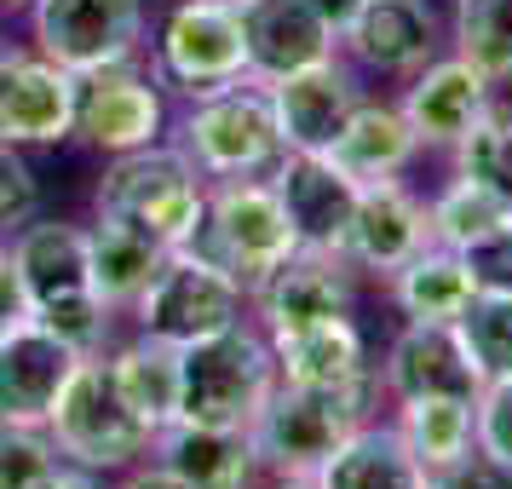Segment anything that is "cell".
Returning <instances> with one entry per match:
<instances>
[{
	"instance_id": "d590c367",
	"label": "cell",
	"mask_w": 512,
	"mask_h": 489,
	"mask_svg": "<svg viewBox=\"0 0 512 489\" xmlns=\"http://www.w3.org/2000/svg\"><path fill=\"white\" fill-rule=\"evenodd\" d=\"M461 259L478 282V294H512V225L478 236L472 248H461Z\"/></svg>"
},
{
	"instance_id": "d4e9b609",
	"label": "cell",
	"mask_w": 512,
	"mask_h": 489,
	"mask_svg": "<svg viewBox=\"0 0 512 489\" xmlns=\"http://www.w3.org/2000/svg\"><path fill=\"white\" fill-rule=\"evenodd\" d=\"M323 156L340 173H351L357 185H380V179H397L403 167L415 162L420 144H415V133H409V121H403L397 104H380V98L363 93V104L346 116L340 139L328 144Z\"/></svg>"
},
{
	"instance_id": "f35d334b",
	"label": "cell",
	"mask_w": 512,
	"mask_h": 489,
	"mask_svg": "<svg viewBox=\"0 0 512 489\" xmlns=\"http://www.w3.org/2000/svg\"><path fill=\"white\" fill-rule=\"evenodd\" d=\"M110 489H190V484L179 478V472H167L162 461H150V455H144L139 466L116 472V478H110Z\"/></svg>"
},
{
	"instance_id": "1f68e13d",
	"label": "cell",
	"mask_w": 512,
	"mask_h": 489,
	"mask_svg": "<svg viewBox=\"0 0 512 489\" xmlns=\"http://www.w3.org/2000/svg\"><path fill=\"white\" fill-rule=\"evenodd\" d=\"M455 52L495 87L512 81V0H455Z\"/></svg>"
},
{
	"instance_id": "ba28073f",
	"label": "cell",
	"mask_w": 512,
	"mask_h": 489,
	"mask_svg": "<svg viewBox=\"0 0 512 489\" xmlns=\"http://www.w3.org/2000/svg\"><path fill=\"white\" fill-rule=\"evenodd\" d=\"M29 47L70 75L133 64L150 52V0H35Z\"/></svg>"
},
{
	"instance_id": "603a6c76",
	"label": "cell",
	"mask_w": 512,
	"mask_h": 489,
	"mask_svg": "<svg viewBox=\"0 0 512 489\" xmlns=\"http://www.w3.org/2000/svg\"><path fill=\"white\" fill-rule=\"evenodd\" d=\"M271 357H277L282 386L340 392V386H369V380H380L374 363H369V340H363L357 317H334V323L271 334Z\"/></svg>"
},
{
	"instance_id": "9a60e30c",
	"label": "cell",
	"mask_w": 512,
	"mask_h": 489,
	"mask_svg": "<svg viewBox=\"0 0 512 489\" xmlns=\"http://www.w3.org/2000/svg\"><path fill=\"white\" fill-rule=\"evenodd\" d=\"M271 185H277L282 208H288V225H294V242L300 248L346 259L351 213H357V196H363V185L351 173H340L328 156H294L288 150L271 167Z\"/></svg>"
},
{
	"instance_id": "4316f807",
	"label": "cell",
	"mask_w": 512,
	"mask_h": 489,
	"mask_svg": "<svg viewBox=\"0 0 512 489\" xmlns=\"http://www.w3.org/2000/svg\"><path fill=\"white\" fill-rule=\"evenodd\" d=\"M162 265H167L162 242L127 231V225H110V219H93L87 225V277H93V294L104 311L127 317L139 305V294L156 282Z\"/></svg>"
},
{
	"instance_id": "3957f363",
	"label": "cell",
	"mask_w": 512,
	"mask_h": 489,
	"mask_svg": "<svg viewBox=\"0 0 512 489\" xmlns=\"http://www.w3.org/2000/svg\"><path fill=\"white\" fill-rule=\"evenodd\" d=\"M271 386H277V357H271V334L254 317L179 346V420L190 426L248 432Z\"/></svg>"
},
{
	"instance_id": "60d3db41",
	"label": "cell",
	"mask_w": 512,
	"mask_h": 489,
	"mask_svg": "<svg viewBox=\"0 0 512 489\" xmlns=\"http://www.w3.org/2000/svg\"><path fill=\"white\" fill-rule=\"evenodd\" d=\"M311 12H317V18H323V24L334 29V35H340V29H346L351 18L363 12V0H311Z\"/></svg>"
},
{
	"instance_id": "6da1fadb",
	"label": "cell",
	"mask_w": 512,
	"mask_h": 489,
	"mask_svg": "<svg viewBox=\"0 0 512 489\" xmlns=\"http://www.w3.org/2000/svg\"><path fill=\"white\" fill-rule=\"evenodd\" d=\"M208 208V179L185 162L179 144H150V150H127L110 156L93 190V219L127 225V231L162 242L167 254H179Z\"/></svg>"
},
{
	"instance_id": "9c48e42d",
	"label": "cell",
	"mask_w": 512,
	"mask_h": 489,
	"mask_svg": "<svg viewBox=\"0 0 512 489\" xmlns=\"http://www.w3.org/2000/svg\"><path fill=\"white\" fill-rule=\"evenodd\" d=\"M167 133H173V104H167V81L150 70V58L81 75V87H75V139L98 150L104 162L127 156V150H150Z\"/></svg>"
},
{
	"instance_id": "b9f144b4",
	"label": "cell",
	"mask_w": 512,
	"mask_h": 489,
	"mask_svg": "<svg viewBox=\"0 0 512 489\" xmlns=\"http://www.w3.org/2000/svg\"><path fill=\"white\" fill-rule=\"evenodd\" d=\"M259 489H323V484H317V472H288V478H265Z\"/></svg>"
},
{
	"instance_id": "d6a6232c",
	"label": "cell",
	"mask_w": 512,
	"mask_h": 489,
	"mask_svg": "<svg viewBox=\"0 0 512 489\" xmlns=\"http://www.w3.org/2000/svg\"><path fill=\"white\" fill-rule=\"evenodd\" d=\"M449 156H455V173H466V179H478V185H489V190H501L512 202V110L489 104L484 121H478Z\"/></svg>"
},
{
	"instance_id": "5b68a950",
	"label": "cell",
	"mask_w": 512,
	"mask_h": 489,
	"mask_svg": "<svg viewBox=\"0 0 512 489\" xmlns=\"http://www.w3.org/2000/svg\"><path fill=\"white\" fill-rule=\"evenodd\" d=\"M374 397L380 380L369 386H340V392H317V386H271V397L259 403L254 426V455L265 466V478H288V472H317V466L340 449V443L374 420Z\"/></svg>"
},
{
	"instance_id": "52a82bcc",
	"label": "cell",
	"mask_w": 512,
	"mask_h": 489,
	"mask_svg": "<svg viewBox=\"0 0 512 489\" xmlns=\"http://www.w3.org/2000/svg\"><path fill=\"white\" fill-rule=\"evenodd\" d=\"M150 70L179 98L248 81V41H242L236 0H173L150 41Z\"/></svg>"
},
{
	"instance_id": "e0dca14e",
	"label": "cell",
	"mask_w": 512,
	"mask_h": 489,
	"mask_svg": "<svg viewBox=\"0 0 512 489\" xmlns=\"http://www.w3.org/2000/svg\"><path fill=\"white\" fill-rule=\"evenodd\" d=\"M75 363H81V351L64 346L35 317L0 328V420L6 426H47Z\"/></svg>"
},
{
	"instance_id": "e575fe53",
	"label": "cell",
	"mask_w": 512,
	"mask_h": 489,
	"mask_svg": "<svg viewBox=\"0 0 512 489\" xmlns=\"http://www.w3.org/2000/svg\"><path fill=\"white\" fill-rule=\"evenodd\" d=\"M472 443H478V455H489L495 466L512 472V374L478 386V397H472Z\"/></svg>"
},
{
	"instance_id": "8992f818",
	"label": "cell",
	"mask_w": 512,
	"mask_h": 489,
	"mask_svg": "<svg viewBox=\"0 0 512 489\" xmlns=\"http://www.w3.org/2000/svg\"><path fill=\"white\" fill-rule=\"evenodd\" d=\"M47 438L58 449V461H75L87 472L116 478V472H127V466H139L150 455L156 432L121 403L116 380L104 369V351H93L64 380V392H58V403L47 415Z\"/></svg>"
},
{
	"instance_id": "d6986e66",
	"label": "cell",
	"mask_w": 512,
	"mask_h": 489,
	"mask_svg": "<svg viewBox=\"0 0 512 489\" xmlns=\"http://www.w3.org/2000/svg\"><path fill=\"white\" fill-rule=\"evenodd\" d=\"M432 242V219H426V202L403 179H380V185H363L357 196V213H351V236H346V259L351 271H369V277H392L409 259Z\"/></svg>"
},
{
	"instance_id": "30bf717a",
	"label": "cell",
	"mask_w": 512,
	"mask_h": 489,
	"mask_svg": "<svg viewBox=\"0 0 512 489\" xmlns=\"http://www.w3.org/2000/svg\"><path fill=\"white\" fill-rule=\"evenodd\" d=\"M127 317H133V328L156 334L167 346H190V340H208V334L242 323L254 311H248L242 282L179 248V254H167V265L156 271V282L139 294V305Z\"/></svg>"
},
{
	"instance_id": "f546056e",
	"label": "cell",
	"mask_w": 512,
	"mask_h": 489,
	"mask_svg": "<svg viewBox=\"0 0 512 489\" xmlns=\"http://www.w3.org/2000/svg\"><path fill=\"white\" fill-rule=\"evenodd\" d=\"M426 219H432V242H443V248L461 254V248H472L478 236L512 225V202L501 196V190H489V185H478V179L455 173V179L426 202Z\"/></svg>"
},
{
	"instance_id": "5bb4252c",
	"label": "cell",
	"mask_w": 512,
	"mask_h": 489,
	"mask_svg": "<svg viewBox=\"0 0 512 489\" xmlns=\"http://www.w3.org/2000/svg\"><path fill=\"white\" fill-rule=\"evenodd\" d=\"M351 259L340 254H311L300 248L294 259H282L271 277L248 294V311L265 334H288V328L334 323L351 317Z\"/></svg>"
},
{
	"instance_id": "7c38bea8",
	"label": "cell",
	"mask_w": 512,
	"mask_h": 489,
	"mask_svg": "<svg viewBox=\"0 0 512 489\" xmlns=\"http://www.w3.org/2000/svg\"><path fill=\"white\" fill-rule=\"evenodd\" d=\"M265 93H271V110H277L282 150H294V156H323L328 144L340 139L346 116L363 104V75L334 52L323 64H311V70L265 81Z\"/></svg>"
},
{
	"instance_id": "4fadbf2b",
	"label": "cell",
	"mask_w": 512,
	"mask_h": 489,
	"mask_svg": "<svg viewBox=\"0 0 512 489\" xmlns=\"http://www.w3.org/2000/svg\"><path fill=\"white\" fill-rule=\"evenodd\" d=\"M489 104H495V81L484 70H472L461 52H443L432 64H420L397 98L420 150H455L484 121Z\"/></svg>"
},
{
	"instance_id": "8d00e7d4",
	"label": "cell",
	"mask_w": 512,
	"mask_h": 489,
	"mask_svg": "<svg viewBox=\"0 0 512 489\" xmlns=\"http://www.w3.org/2000/svg\"><path fill=\"white\" fill-rule=\"evenodd\" d=\"M426 489H512V472L495 466L489 455H478V449H466L461 461L438 466V472L426 478Z\"/></svg>"
},
{
	"instance_id": "7bdbcfd3",
	"label": "cell",
	"mask_w": 512,
	"mask_h": 489,
	"mask_svg": "<svg viewBox=\"0 0 512 489\" xmlns=\"http://www.w3.org/2000/svg\"><path fill=\"white\" fill-rule=\"evenodd\" d=\"M35 0H0V12H29Z\"/></svg>"
},
{
	"instance_id": "7402d4cb",
	"label": "cell",
	"mask_w": 512,
	"mask_h": 489,
	"mask_svg": "<svg viewBox=\"0 0 512 489\" xmlns=\"http://www.w3.org/2000/svg\"><path fill=\"white\" fill-rule=\"evenodd\" d=\"M150 461L179 472L190 489H259L265 484L254 438L242 426H190V420H173V426L156 432Z\"/></svg>"
},
{
	"instance_id": "4dcf8cb0",
	"label": "cell",
	"mask_w": 512,
	"mask_h": 489,
	"mask_svg": "<svg viewBox=\"0 0 512 489\" xmlns=\"http://www.w3.org/2000/svg\"><path fill=\"white\" fill-rule=\"evenodd\" d=\"M455 340H461L478 386L507 380L512 374V294H472V305L455 317Z\"/></svg>"
},
{
	"instance_id": "484cf974",
	"label": "cell",
	"mask_w": 512,
	"mask_h": 489,
	"mask_svg": "<svg viewBox=\"0 0 512 489\" xmlns=\"http://www.w3.org/2000/svg\"><path fill=\"white\" fill-rule=\"evenodd\" d=\"M323 489H426V466L409 455V443L397 438L392 420H363L323 466Z\"/></svg>"
},
{
	"instance_id": "277c9868",
	"label": "cell",
	"mask_w": 512,
	"mask_h": 489,
	"mask_svg": "<svg viewBox=\"0 0 512 489\" xmlns=\"http://www.w3.org/2000/svg\"><path fill=\"white\" fill-rule=\"evenodd\" d=\"M185 254L219 265L248 294L277 271L282 259L300 254L271 173L265 179H219V185H208V208H202V225L185 242Z\"/></svg>"
},
{
	"instance_id": "83f0119b",
	"label": "cell",
	"mask_w": 512,
	"mask_h": 489,
	"mask_svg": "<svg viewBox=\"0 0 512 489\" xmlns=\"http://www.w3.org/2000/svg\"><path fill=\"white\" fill-rule=\"evenodd\" d=\"M392 305L403 311V323H438V328H455L472 294H478V282L466 271V259L455 248H443V242H426L403 271H392Z\"/></svg>"
},
{
	"instance_id": "7a4b0ae2",
	"label": "cell",
	"mask_w": 512,
	"mask_h": 489,
	"mask_svg": "<svg viewBox=\"0 0 512 489\" xmlns=\"http://www.w3.org/2000/svg\"><path fill=\"white\" fill-rule=\"evenodd\" d=\"M167 144H179L185 162L208 185H219V179H265L288 156L277 133L271 93L254 75L236 81V87H219V93L185 98V116L173 121Z\"/></svg>"
},
{
	"instance_id": "ac0fdd59",
	"label": "cell",
	"mask_w": 512,
	"mask_h": 489,
	"mask_svg": "<svg viewBox=\"0 0 512 489\" xmlns=\"http://www.w3.org/2000/svg\"><path fill=\"white\" fill-rule=\"evenodd\" d=\"M6 254H12L18 277H24L29 317L58 311V305H75V300H98L93 277H87V225H75V219L35 213L29 225L12 231Z\"/></svg>"
},
{
	"instance_id": "836d02e7",
	"label": "cell",
	"mask_w": 512,
	"mask_h": 489,
	"mask_svg": "<svg viewBox=\"0 0 512 489\" xmlns=\"http://www.w3.org/2000/svg\"><path fill=\"white\" fill-rule=\"evenodd\" d=\"M52 472H58V449H52L47 426L0 420V489H47Z\"/></svg>"
},
{
	"instance_id": "74e56055",
	"label": "cell",
	"mask_w": 512,
	"mask_h": 489,
	"mask_svg": "<svg viewBox=\"0 0 512 489\" xmlns=\"http://www.w3.org/2000/svg\"><path fill=\"white\" fill-rule=\"evenodd\" d=\"M29 317V294H24V277H18V265L6 254V242H0V328L24 323Z\"/></svg>"
},
{
	"instance_id": "ab89813d",
	"label": "cell",
	"mask_w": 512,
	"mask_h": 489,
	"mask_svg": "<svg viewBox=\"0 0 512 489\" xmlns=\"http://www.w3.org/2000/svg\"><path fill=\"white\" fill-rule=\"evenodd\" d=\"M47 489H110V478H104V472H87V466H75V461H58Z\"/></svg>"
},
{
	"instance_id": "2e32d148",
	"label": "cell",
	"mask_w": 512,
	"mask_h": 489,
	"mask_svg": "<svg viewBox=\"0 0 512 489\" xmlns=\"http://www.w3.org/2000/svg\"><path fill=\"white\" fill-rule=\"evenodd\" d=\"M340 58L357 75H415L438 58L432 0H363V12L340 29Z\"/></svg>"
},
{
	"instance_id": "8fae6325",
	"label": "cell",
	"mask_w": 512,
	"mask_h": 489,
	"mask_svg": "<svg viewBox=\"0 0 512 489\" xmlns=\"http://www.w3.org/2000/svg\"><path fill=\"white\" fill-rule=\"evenodd\" d=\"M75 87L81 75L58 70L35 47H0V144L58 150L75 139Z\"/></svg>"
},
{
	"instance_id": "ffe728a7",
	"label": "cell",
	"mask_w": 512,
	"mask_h": 489,
	"mask_svg": "<svg viewBox=\"0 0 512 489\" xmlns=\"http://www.w3.org/2000/svg\"><path fill=\"white\" fill-rule=\"evenodd\" d=\"M236 18L254 81H282L340 52V35L311 12V0H236Z\"/></svg>"
},
{
	"instance_id": "f1b7e54d",
	"label": "cell",
	"mask_w": 512,
	"mask_h": 489,
	"mask_svg": "<svg viewBox=\"0 0 512 489\" xmlns=\"http://www.w3.org/2000/svg\"><path fill=\"white\" fill-rule=\"evenodd\" d=\"M392 426L409 443V455L426 466V478L438 466L461 461L466 449H478L472 443V397H403Z\"/></svg>"
},
{
	"instance_id": "cb8c5ba5",
	"label": "cell",
	"mask_w": 512,
	"mask_h": 489,
	"mask_svg": "<svg viewBox=\"0 0 512 489\" xmlns=\"http://www.w3.org/2000/svg\"><path fill=\"white\" fill-rule=\"evenodd\" d=\"M104 369L116 380L121 403H127L150 432H162V426L179 420V346H167L156 334L133 328L127 340H110V346H104Z\"/></svg>"
},
{
	"instance_id": "44dd1931",
	"label": "cell",
	"mask_w": 512,
	"mask_h": 489,
	"mask_svg": "<svg viewBox=\"0 0 512 489\" xmlns=\"http://www.w3.org/2000/svg\"><path fill=\"white\" fill-rule=\"evenodd\" d=\"M374 374L392 403H403V397H478V374L466 363L455 328L438 323H403Z\"/></svg>"
}]
</instances>
